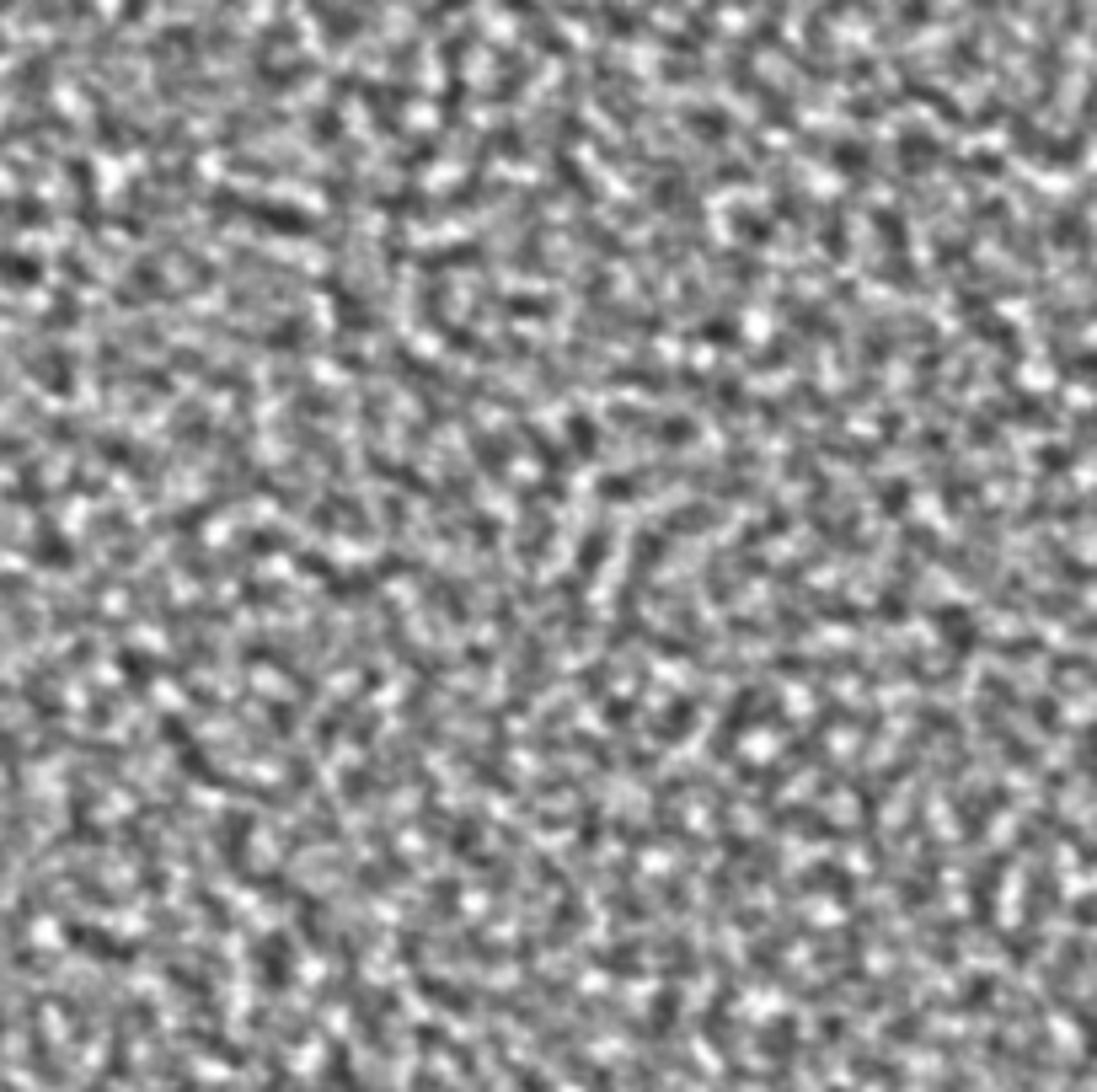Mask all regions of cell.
I'll list each match as a JSON object with an SVG mask.
<instances>
[{
    "mask_svg": "<svg viewBox=\"0 0 1097 1092\" xmlns=\"http://www.w3.org/2000/svg\"><path fill=\"white\" fill-rule=\"evenodd\" d=\"M0 273L17 279V284H32L38 279V263H22V258H0Z\"/></svg>",
    "mask_w": 1097,
    "mask_h": 1092,
    "instance_id": "8992f818",
    "label": "cell"
},
{
    "mask_svg": "<svg viewBox=\"0 0 1097 1092\" xmlns=\"http://www.w3.org/2000/svg\"><path fill=\"white\" fill-rule=\"evenodd\" d=\"M701 338H707V343H734V327H728V321H707Z\"/></svg>",
    "mask_w": 1097,
    "mask_h": 1092,
    "instance_id": "9c48e42d",
    "label": "cell"
},
{
    "mask_svg": "<svg viewBox=\"0 0 1097 1092\" xmlns=\"http://www.w3.org/2000/svg\"><path fill=\"white\" fill-rule=\"evenodd\" d=\"M686 118H691V129H696V135H712V140H723V135H728L723 113H701V107H696V113H686Z\"/></svg>",
    "mask_w": 1097,
    "mask_h": 1092,
    "instance_id": "277c9868",
    "label": "cell"
},
{
    "mask_svg": "<svg viewBox=\"0 0 1097 1092\" xmlns=\"http://www.w3.org/2000/svg\"><path fill=\"white\" fill-rule=\"evenodd\" d=\"M258 958H263V985H268V991H284V985H289V975H294L284 937H268V943L258 948Z\"/></svg>",
    "mask_w": 1097,
    "mask_h": 1092,
    "instance_id": "6da1fadb",
    "label": "cell"
},
{
    "mask_svg": "<svg viewBox=\"0 0 1097 1092\" xmlns=\"http://www.w3.org/2000/svg\"><path fill=\"white\" fill-rule=\"evenodd\" d=\"M691 712H696L691 702H680L674 712H664V723H659V739H680V734L691 729Z\"/></svg>",
    "mask_w": 1097,
    "mask_h": 1092,
    "instance_id": "3957f363",
    "label": "cell"
},
{
    "mask_svg": "<svg viewBox=\"0 0 1097 1092\" xmlns=\"http://www.w3.org/2000/svg\"><path fill=\"white\" fill-rule=\"evenodd\" d=\"M830 156H835L840 172H862V166H867V150H862V145H835Z\"/></svg>",
    "mask_w": 1097,
    "mask_h": 1092,
    "instance_id": "5b68a950",
    "label": "cell"
},
{
    "mask_svg": "<svg viewBox=\"0 0 1097 1092\" xmlns=\"http://www.w3.org/2000/svg\"><path fill=\"white\" fill-rule=\"evenodd\" d=\"M568 434H573V445H578L583 455L595 450V424H589V418H573V424H568Z\"/></svg>",
    "mask_w": 1097,
    "mask_h": 1092,
    "instance_id": "52a82bcc",
    "label": "cell"
},
{
    "mask_svg": "<svg viewBox=\"0 0 1097 1092\" xmlns=\"http://www.w3.org/2000/svg\"><path fill=\"white\" fill-rule=\"evenodd\" d=\"M311 129H316V140H337V113H332V107H321Z\"/></svg>",
    "mask_w": 1097,
    "mask_h": 1092,
    "instance_id": "ba28073f",
    "label": "cell"
},
{
    "mask_svg": "<svg viewBox=\"0 0 1097 1092\" xmlns=\"http://www.w3.org/2000/svg\"><path fill=\"white\" fill-rule=\"evenodd\" d=\"M38 563H49V568L75 563V552L65 546V536H59V530H44V536H38Z\"/></svg>",
    "mask_w": 1097,
    "mask_h": 1092,
    "instance_id": "7a4b0ae2",
    "label": "cell"
}]
</instances>
